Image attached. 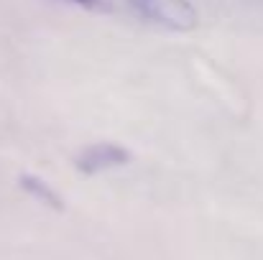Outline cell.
Returning a JSON list of instances; mask_svg holds the SVG:
<instances>
[{
    "mask_svg": "<svg viewBox=\"0 0 263 260\" xmlns=\"http://www.w3.org/2000/svg\"><path fill=\"white\" fill-rule=\"evenodd\" d=\"M251 3H256L258 8H263V0H251Z\"/></svg>",
    "mask_w": 263,
    "mask_h": 260,
    "instance_id": "cell-3",
    "label": "cell"
},
{
    "mask_svg": "<svg viewBox=\"0 0 263 260\" xmlns=\"http://www.w3.org/2000/svg\"><path fill=\"white\" fill-rule=\"evenodd\" d=\"M138 18L156 23L161 28L184 31L192 28L197 21V13L189 0H128Z\"/></svg>",
    "mask_w": 263,
    "mask_h": 260,
    "instance_id": "cell-1",
    "label": "cell"
},
{
    "mask_svg": "<svg viewBox=\"0 0 263 260\" xmlns=\"http://www.w3.org/2000/svg\"><path fill=\"white\" fill-rule=\"evenodd\" d=\"M77 3H82V5H92L95 0H77Z\"/></svg>",
    "mask_w": 263,
    "mask_h": 260,
    "instance_id": "cell-2",
    "label": "cell"
}]
</instances>
